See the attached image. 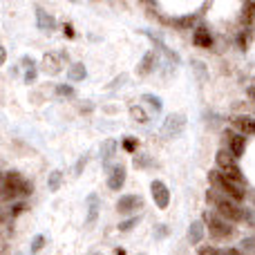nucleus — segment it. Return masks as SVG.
Here are the masks:
<instances>
[{"instance_id":"f257e3e1","label":"nucleus","mask_w":255,"mask_h":255,"mask_svg":"<svg viewBox=\"0 0 255 255\" xmlns=\"http://www.w3.org/2000/svg\"><path fill=\"white\" fill-rule=\"evenodd\" d=\"M206 202L213 206V211L220 213L224 220L233 222V224L247 220V208L242 206V202H238V199H233V197H226L224 193L215 190L213 186L206 190Z\"/></svg>"},{"instance_id":"f03ea898","label":"nucleus","mask_w":255,"mask_h":255,"mask_svg":"<svg viewBox=\"0 0 255 255\" xmlns=\"http://www.w3.org/2000/svg\"><path fill=\"white\" fill-rule=\"evenodd\" d=\"M208 179H211L213 188L220 190V193H224L226 197H233V199H238V202H244V197H247V190H244L242 181L224 175L222 170H213L211 175H208Z\"/></svg>"},{"instance_id":"7ed1b4c3","label":"nucleus","mask_w":255,"mask_h":255,"mask_svg":"<svg viewBox=\"0 0 255 255\" xmlns=\"http://www.w3.org/2000/svg\"><path fill=\"white\" fill-rule=\"evenodd\" d=\"M202 222H204V229H206L208 233H211V238H215V240H229L231 235L235 233L233 222L224 220V217L215 211H204Z\"/></svg>"},{"instance_id":"20e7f679","label":"nucleus","mask_w":255,"mask_h":255,"mask_svg":"<svg viewBox=\"0 0 255 255\" xmlns=\"http://www.w3.org/2000/svg\"><path fill=\"white\" fill-rule=\"evenodd\" d=\"M29 193H31V184L16 170L7 172L4 179L0 181V195H2L7 202L9 199H16L18 195H29Z\"/></svg>"},{"instance_id":"39448f33","label":"nucleus","mask_w":255,"mask_h":255,"mask_svg":"<svg viewBox=\"0 0 255 255\" xmlns=\"http://www.w3.org/2000/svg\"><path fill=\"white\" fill-rule=\"evenodd\" d=\"M215 163H217V170H222L224 175L233 177V179H238V181H242L244 184V175H242V170H240V166H238V159H235L226 148L217 150Z\"/></svg>"},{"instance_id":"423d86ee","label":"nucleus","mask_w":255,"mask_h":255,"mask_svg":"<svg viewBox=\"0 0 255 255\" xmlns=\"http://www.w3.org/2000/svg\"><path fill=\"white\" fill-rule=\"evenodd\" d=\"M224 148L229 150L235 159H240L244 154V150H247V139H244V134H240L235 128H229V130H224Z\"/></svg>"},{"instance_id":"0eeeda50","label":"nucleus","mask_w":255,"mask_h":255,"mask_svg":"<svg viewBox=\"0 0 255 255\" xmlns=\"http://www.w3.org/2000/svg\"><path fill=\"white\" fill-rule=\"evenodd\" d=\"M150 193H152V199H154V204H157L159 208H168V204H170V188H166L163 181H159V179L152 181Z\"/></svg>"},{"instance_id":"6e6552de","label":"nucleus","mask_w":255,"mask_h":255,"mask_svg":"<svg viewBox=\"0 0 255 255\" xmlns=\"http://www.w3.org/2000/svg\"><path fill=\"white\" fill-rule=\"evenodd\" d=\"M233 128L240 132V134H255V117H249V115H235L233 117Z\"/></svg>"},{"instance_id":"1a4fd4ad","label":"nucleus","mask_w":255,"mask_h":255,"mask_svg":"<svg viewBox=\"0 0 255 255\" xmlns=\"http://www.w3.org/2000/svg\"><path fill=\"white\" fill-rule=\"evenodd\" d=\"M139 206H141L139 195H124V197L117 202V211H119L121 215H130V213H134Z\"/></svg>"},{"instance_id":"9d476101","label":"nucleus","mask_w":255,"mask_h":255,"mask_svg":"<svg viewBox=\"0 0 255 255\" xmlns=\"http://www.w3.org/2000/svg\"><path fill=\"white\" fill-rule=\"evenodd\" d=\"M126 184V168L121 166V163H117V166L110 168V175H108V186H110L112 190H119L124 188Z\"/></svg>"},{"instance_id":"9b49d317","label":"nucleus","mask_w":255,"mask_h":255,"mask_svg":"<svg viewBox=\"0 0 255 255\" xmlns=\"http://www.w3.org/2000/svg\"><path fill=\"white\" fill-rule=\"evenodd\" d=\"M181 130H184V117L181 115L170 117V119L163 124V134L166 136H177V134H181Z\"/></svg>"},{"instance_id":"f8f14e48","label":"nucleus","mask_w":255,"mask_h":255,"mask_svg":"<svg viewBox=\"0 0 255 255\" xmlns=\"http://www.w3.org/2000/svg\"><path fill=\"white\" fill-rule=\"evenodd\" d=\"M193 43L197 47H213V36L206 27H197L195 29V36H193Z\"/></svg>"},{"instance_id":"ddd939ff","label":"nucleus","mask_w":255,"mask_h":255,"mask_svg":"<svg viewBox=\"0 0 255 255\" xmlns=\"http://www.w3.org/2000/svg\"><path fill=\"white\" fill-rule=\"evenodd\" d=\"M202 238H204V222H193V224H190V231H188L190 244H199Z\"/></svg>"},{"instance_id":"4468645a","label":"nucleus","mask_w":255,"mask_h":255,"mask_svg":"<svg viewBox=\"0 0 255 255\" xmlns=\"http://www.w3.org/2000/svg\"><path fill=\"white\" fill-rule=\"evenodd\" d=\"M199 255H240L238 249H217V247H199Z\"/></svg>"},{"instance_id":"2eb2a0df","label":"nucleus","mask_w":255,"mask_h":255,"mask_svg":"<svg viewBox=\"0 0 255 255\" xmlns=\"http://www.w3.org/2000/svg\"><path fill=\"white\" fill-rule=\"evenodd\" d=\"M88 204H90V213H88V224H92L99 215V197L97 195H90L88 197Z\"/></svg>"},{"instance_id":"dca6fc26","label":"nucleus","mask_w":255,"mask_h":255,"mask_svg":"<svg viewBox=\"0 0 255 255\" xmlns=\"http://www.w3.org/2000/svg\"><path fill=\"white\" fill-rule=\"evenodd\" d=\"M85 79V67L81 63H74L70 70V81H83Z\"/></svg>"},{"instance_id":"f3484780","label":"nucleus","mask_w":255,"mask_h":255,"mask_svg":"<svg viewBox=\"0 0 255 255\" xmlns=\"http://www.w3.org/2000/svg\"><path fill=\"white\" fill-rule=\"evenodd\" d=\"M61 181H63V172H61V170H54L52 175H49V188H52V190H58Z\"/></svg>"},{"instance_id":"a211bd4d","label":"nucleus","mask_w":255,"mask_h":255,"mask_svg":"<svg viewBox=\"0 0 255 255\" xmlns=\"http://www.w3.org/2000/svg\"><path fill=\"white\" fill-rule=\"evenodd\" d=\"M56 92L61 94V97H74V90H72L70 85H58Z\"/></svg>"},{"instance_id":"6ab92c4d","label":"nucleus","mask_w":255,"mask_h":255,"mask_svg":"<svg viewBox=\"0 0 255 255\" xmlns=\"http://www.w3.org/2000/svg\"><path fill=\"white\" fill-rule=\"evenodd\" d=\"M43 242H45L43 235H36V238H34V244H31V253H38V249L43 247Z\"/></svg>"},{"instance_id":"aec40b11","label":"nucleus","mask_w":255,"mask_h":255,"mask_svg":"<svg viewBox=\"0 0 255 255\" xmlns=\"http://www.w3.org/2000/svg\"><path fill=\"white\" fill-rule=\"evenodd\" d=\"M124 148L128 150V152H134V150H136V141H134V139H130V136H128V139L124 141Z\"/></svg>"},{"instance_id":"412c9836","label":"nucleus","mask_w":255,"mask_h":255,"mask_svg":"<svg viewBox=\"0 0 255 255\" xmlns=\"http://www.w3.org/2000/svg\"><path fill=\"white\" fill-rule=\"evenodd\" d=\"M134 224H136V220H128V222H124V224L119 226V231H130Z\"/></svg>"},{"instance_id":"4be33fe9","label":"nucleus","mask_w":255,"mask_h":255,"mask_svg":"<svg viewBox=\"0 0 255 255\" xmlns=\"http://www.w3.org/2000/svg\"><path fill=\"white\" fill-rule=\"evenodd\" d=\"M112 145H115V143H112V141H108V143H106V150H110ZM110 154H112V152H103V161H108V159H110Z\"/></svg>"},{"instance_id":"5701e85b","label":"nucleus","mask_w":255,"mask_h":255,"mask_svg":"<svg viewBox=\"0 0 255 255\" xmlns=\"http://www.w3.org/2000/svg\"><path fill=\"white\" fill-rule=\"evenodd\" d=\"M4 63V47H0V65Z\"/></svg>"},{"instance_id":"b1692460","label":"nucleus","mask_w":255,"mask_h":255,"mask_svg":"<svg viewBox=\"0 0 255 255\" xmlns=\"http://www.w3.org/2000/svg\"><path fill=\"white\" fill-rule=\"evenodd\" d=\"M249 97H251L253 101H255V88H251V90H249Z\"/></svg>"}]
</instances>
